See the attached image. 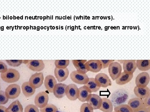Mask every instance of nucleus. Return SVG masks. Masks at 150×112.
<instances>
[{"label":"nucleus","instance_id":"nucleus-1","mask_svg":"<svg viewBox=\"0 0 150 112\" xmlns=\"http://www.w3.org/2000/svg\"><path fill=\"white\" fill-rule=\"evenodd\" d=\"M129 94L126 90L120 89L112 93L110 100L113 106L115 107L125 104L129 99Z\"/></svg>","mask_w":150,"mask_h":112},{"label":"nucleus","instance_id":"nucleus-2","mask_svg":"<svg viewBox=\"0 0 150 112\" xmlns=\"http://www.w3.org/2000/svg\"><path fill=\"white\" fill-rule=\"evenodd\" d=\"M20 74L16 69H8L4 73H1V78L4 82L7 83H14L18 81L20 78Z\"/></svg>","mask_w":150,"mask_h":112},{"label":"nucleus","instance_id":"nucleus-3","mask_svg":"<svg viewBox=\"0 0 150 112\" xmlns=\"http://www.w3.org/2000/svg\"><path fill=\"white\" fill-rule=\"evenodd\" d=\"M70 78L73 82L81 85H85L89 80V78L86 74L81 73L76 70L71 73Z\"/></svg>","mask_w":150,"mask_h":112},{"label":"nucleus","instance_id":"nucleus-4","mask_svg":"<svg viewBox=\"0 0 150 112\" xmlns=\"http://www.w3.org/2000/svg\"><path fill=\"white\" fill-rule=\"evenodd\" d=\"M5 92L6 96L9 99H15L20 95L21 88L18 84L13 83L6 88Z\"/></svg>","mask_w":150,"mask_h":112},{"label":"nucleus","instance_id":"nucleus-5","mask_svg":"<svg viewBox=\"0 0 150 112\" xmlns=\"http://www.w3.org/2000/svg\"><path fill=\"white\" fill-rule=\"evenodd\" d=\"M109 75L112 80H115L121 75L122 73V66L118 62L111 63L108 67Z\"/></svg>","mask_w":150,"mask_h":112},{"label":"nucleus","instance_id":"nucleus-6","mask_svg":"<svg viewBox=\"0 0 150 112\" xmlns=\"http://www.w3.org/2000/svg\"><path fill=\"white\" fill-rule=\"evenodd\" d=\"M49 97L48 93L45 91L39 92L35 96L34 103L38 108H42L48 104Z\"/></svg>","mask_w":150,"mask_h":112},{"label":"nucleus","instance_id":"nucleus-7","mask_svg":"<svg viewBox=\"0 0 150 112\" xmlns=\"http://www.w3.org/2000/svg\"><path fill=\"white\" fill-rule=\"evenodd\" d=\"M44 79L43 72H36L30 76L28 81L31 86L36 89L43 85Z\"/></svg>","mask_w":150,"mask_h":112},{"label":"nucleus","instance_id":"nucleus-8","mask_svg":"<svg viewBox=\"0 0 150 112\" xmlns=\"http://www.w3.org/2000/svg\"><path fill=\"white\" fill-rule=\"evenodd\" d=\"M96 81L100 87L107 88L112 85V82L110 78L105 74L100 73L96 76Z\"/></svg>","mask_w":150,"mask_h":112},{"label":"nucleus","instance_id":"nucleus-9","mask_svg":"<svg viewBox=\"0 0 150 112\" xmlns=\"http://www.w3.org/2000/svg\"><path fill=\"white\" fill-rule=\"evenodd\" d=\"M66 96L71 101H76L78 99L79 94V89L76 85L75 84H69L67 85L65 90Z\"/></svg>","mask_w":150,"mask_h":112},{"label":"nucleus","instance_id":"nucleus-10","mask_svg":"<svg viewBox=\"0 0 150 112\" xmlns=\"http://www.w3.org/2000/svg\"><path fill=\"white\" fill-rule=\"evenodd\" d=\"M25 65L29 69L36 72L43 70L45 66L43 60H28Z\"/></svg>","mask_w":150,"mask_h":112},{"label":"nucleus","instance_id":"nucleus-11","mask_svg":"<svg viewBox=\"0 0 150 112\" xmlns=\"http://www.w3.org/2000/svg\"><path fill=\"white\" fill-rule=\"evenodd\" d=\"M149 74L147 72H143L138 74L136 78V84L137 87H145L149 83Z\"/></svg>","mask_w":150,"mask_h":112},{"label":"nucleus","instance_id":"nucleus-12","mask_svg":"<svg viewBox=\"0 0 150 112\" xmlns=\"http://www.w3.org/2000/svg\"><path fill=\"white\" fill-rule=\"evenodd\" d=\"M87 69L91 72H99L102 69V65L100 60H89L85 64Z\"/></svg>","mask_w":150,"mask_h":112},{"label":"nucleus","instance_id":"nucleus-13","mask_svg":"<svg viewBox=\"0 0 150 112\" xmlns=\"http://www.w3.org/2000/svg\"><path fill=\"white\" fill-rule=\"evenodd\" d=\"M93 110L99 109L102 104V99L99 95L96 94H91L86 101Z\"/></svg>","mask_w":150,"mask_h":112},{"label":"nucleus","instance_id":"nucleus-14","mask_svg":"<svg viewBox=\"0 0 150 112\" xmlns=\"http://www.w3.org/2000/svg\"><path fill=\"white\" fill-rule=\"evenodd\" d=\"M54 75L59 82H62L68 78L69 71L68 68L59 69L56 67L54 69Z\"/></svg>","mask_w":150,"mask_h":112},{"label":"nucleus","instance_id":"nucleus-15","mask_svg":"<svg viewBox=\"0 0 150 112\" xmlns=\"http://www.w3.org/2000/svg\"><path fill=\"white\" fill-rule=\"evenodd\" d=\"M44 83L46 90L50 93H53L54 87L57 83L55 77L51 75H48L45 78Z\"/></svg>","mask_w":150,"mask_h":112},{"label":"nucleus","instance_id":"nucleus-16","mask_svg":"<svg viewBox=\"0 0 150 112\" xmlns=\"http://www.w3.org/2000/svg\"><path fill=\"white\" fill-rule=\"evenodd\" d=\"M134 76V74L123 71L121 75L115 80V83L118 85H122L129 83Z\"/></svg>","mask_w":150,"mask_h":112},{"label":"nucleus","instance_id":"nucleus-17","mask_svg":"<svg viewBox=\"0 0 150 112\" xmlns=\"http://www.w3.org/2000/svg\"><path fill=\"white\" fill-rule=\"evenodd\" d=\"M136 60H124L123 69L124 72L134 74L137 69Z\"/></svg>","mask_w":150,"mask_h":112},{"label":"nucleus","instance_id":"nucleus-18","mask_svg":"<svg viewBox=\"0 0 150 112\" xmlns=\"http://www.w3.org/2000/svg\"><path fill=\"white\" fill-rule=\"evenodd\" d=\"M67 85L63 83H57L54 87L53 93L54 96L58 99H62L66 95L65 90Z\"/></svg>","mask_w":150,"mask_h":112},{"label":"nucleus","instance_id":"nucleus-19","mask_svg":"<svg viewBox=\"0 0 150 112\" xmlns=\"http://www.w3.org/2000/svg\"><path fill=\"white\" fill-rule=\"evenodd\" d=\"M79 94L78 99L81 102H86L90 95L91 94V91L85 85L79 88Z\"/></svg>","mask_w":150,"mask_h":112},{"label":"nucleus","instance_id":"nucleus-20","mask_svg":"<svg viewBox=\"0 0 150 112\" xmlns=\"http://www.w3.org/2000/svg\"><path fill=\"white\" fill-rule=\"evenodd\" d=\"M134 93L138 98L144 99L150 95V89L147 86L139 87L136 86L134 88Z\"/></svg>","mask_w":150,"mask_h":112},{"label":"nucleus","instance_id":"nucleus-21","mask_svg":"<svg viewBox=\"0 0 150 112\" xmlns=\"http://www.w3.org/2000/svg\"><path fill=\"white\" fill-rule=\"evenodd\" d=\"M128 105L131 107L133 112L144 107L143 103V99L138 97L130 99L128 102Z\"/></svg>","mask_w":150,"mask_h":112},{"label":"nucleus","instance_id":"nucleus-22","mask_svg":"<svg viewBox=\"0 0 150 112\" xmlns=\"http://www.w3.org/2000/svg\"><path fill=\"white\" fill-rule=\"evenodd\" d=\"M72 62L78 72L82 74H86L88 72L85 64L87 62L86 60H72Z\"/></svg>","mask_w":150,"mask_h":112},{"label":"nucleus","instance_id":"nucleus-23","mask_svg":"<svg viewBox=\"0 0 150 112\" xmlns=\"http://www.w3.org/2000/svg\"><path fill=\"white\" fill-rule=\"evenodd\" d=\"M21 89L23 95L26 97L32 96L35 93L36 89L30 85L29 81L23 82L22 85Z\"/></svg>","mask_w":150,"mask_h":112},{"label":"nucleus","instance_id":"nucleus-24","mask_svg":"<svg viewBox=\"0 0 150 112\" xmlns=\"http://www.w3.org/2000/svg\"><path fill=\"white\" fill-rule=\"evenodd\" d=\"M22 105L18 100L13 102L6 109V112H23Z\"/></svg>","mask_w":150,"mask_h":112},{"label":"nucleus","instance_id":"nucleus-25","mask_svg":"<svg viewBox=\"0 0 150 112\" xmlns=\"http://www.w3.org/2000/svg\"><path fill=\"white\" fill-rule=\"evenodd\" d=\"M103 112H113V106L110 99L106 98L102 99V104L99 109Z\"/></svg>","mask_w":150,"mask_h":112},{"label":"nucleus","instance_id":"nucleus-26","mask_svg":"<svg viewBox=\"0 0 150 112\" xmlns=\"http://www.w3.org/2000/svg\"><path fill=\"white\" fill-rule=\"evenodd\" d=\"M137 68L142 71H147L150 69V60H137L136 62Z\"/></svg>","mask_w":150,"mask_h":112},{"label":"nucleus","instance_id":"nucleus-27","mask_svg":"<svg viewBox=\"0 0 150 112\" xmlns=\"http://www.w3.org/2000/svg\"><path fill=\"white\" fill-rule=\"evenodd\" d=\"M84 85L88 87L92 93L97 92L100 88V87L98 85L95 78H89L88 82Z\"/></svg>","mask_w":150,"mask_h":112},{"label":"nucleus","instance_id":"nucleus-28","mask_svg":"<svg viewBox=\"0 0 150 112\" xmlns=\"http://www.w3.org/2000/svg\"><path fill=\"white\" fill-rule=\"evenodd\" d=\"M114 110L115 112H134L131 107L126 104L116 106L114 108Z\"/></svg>","mask_w":150,"mask_h":112},{"label":"nucleus","instance_id":"nucleus-29","mask_svg":"<svg viewBox=\"0 0 150 112\" xmlns=\"http://www.w3.org/2000/svg\"><path fill=\"white\" fill-rule=\"evenodd\" d=\"M69 64V60H56L55 62L56 67L59 69L67 68Z\"/></svg>","mask_w":150,"mask_h":112},{"label":"nucleus","instance_id":"nucleus-30","mask_svg":"<svg viewBox=\"0 0 150 112\" xmlns=\"http://www.w3.org/2000/svg\"><path fill=\"white\" fill-rule=\"evenodd\" d=\"M40 112H59L58 108L52 104H48L44 108H40Z\"/></svg>","mask_w":150,"mask_h":112},{"label":"nucleus","instance_id":"nucleus-31","mask_svg":"<svg viewBox=\"0 0 150 112\" xmlns=\"http://www.w3.org/2000/svg\"><path fill=\"white\" fill-rule=\"evenodd\" d=\"M7 63L11 66L18 67L23 63V60H6Z\"/></svg>","mask_w":150,"mask_h":112},{"label":"nucleus","instance_id":"nucleus-32","mask_svg":"<svg viewBox=\"0 0 150 112\" xmlns=\"http://www.w3.org/2000/svg\"><path fill=\"white\" fill-rule=\"evenodd\" d=\"M91 106L88 103L82 104L80 108V112H94Z\"/></svg>","mask_w":150,"mask_h":112},{"label":"nucleus","instance_id":"nucleus-33","mask_svg":"<svg viewBox=\"0 0 150 112\" xmlns=\"http://www.w3.org/2000/svg\"><path fill=\"white\" fill-rule=\"evenodd\" d=\"M24 112H40V110L35 105L29 104L27 105L24 109Z\"/></svg>","mask_w":150,"mask_h":112},{"label":"nucleus","instance_id":"nucleus-34","mask_svg":"<svg viewBox=\"0 0 150 112\" xmlns=\"http://www.w3.org/2000/svg\"><path fill=\"white\" fill-rule=\"evenodd\" d=\"M9 99L6 96L5 92L4 91H0V101L1 105H5L8 102Z\"/></svg>","mask_w":150,"mask_h":112},{"label":"nucleus","instance_id":"nucleus-35","mask_svg":"<svg viewBox=\"0 0 150 112\" xmlns=\"http://www.w3.org/2000/svg\"><path fill=\"white\" fill-rule=\"evenodd\" d=\"M102 65V69L107 68L109 65L114 62V60H100Z\"/></svg>","mask_w":150,"mask_h":112},{"label":"nucleus","instance_id":"nucleus-36","mask_svg":"<svg viewBox=\"0 0 150 112\" xmlns=\"http://www.w3.org/2000/svg\"><path fill=\"white\" fill-rule=\"evenodd\" d=\"M8 69L7 66L2 61L0 63V73H4L6 72Z\"/></svg>","mask_w":150,"mask_h":112},{"label":"nucleus","instance_id":"nucleus-37","mask_svg":"<svg viewBox=\"0 0 150 112\" xmlns=\"http://www.w3.org/2000/svg\"><path fill=\"white\" fill-rule=\"evenodd\" d=\"M144 107L149 108L150 107V95L143 99Z\"/></svg>","mask_w":150,"mask_h":112},{"label":"nucleus","instance_id":"nucleus-38","mask_svg":"<svg viewBox=\"0 0 150 112\" xmlns=\"http://www.w3.org/2000/svg\"><path fill=\"white\" fill-rule=\"evenodd\" d=\"M134 112H150V107L149 108L143 107Z\"/></svg>","mask_w":150,"mask_h":112},{"label":"nucleus","instance_id":"nucleus-39","mask_svg":"<svg viewBox=\"0 0 150 112\" xmlns=\"http://www.w3.org/2000/svg\"><path fill=\"white\" fill-rule=\"evenodd\" d=\"M6 107L1 105L0 106V112H6Z\"/></svg>","mask_w":150,"mask_h":112},{"label":"nucleus","instance_id":"nucleus-40","mask_svg":"<svg viewBox=\"0 0 150 112\" xmlns=\"http://www.w3.org/2000/svg\"><path fill=\"white\" fill-rule=\"evenodd\" d=\"M1 101H0V106H1Z\"/></svg>","mask_w":150,"mask_h":112},{"label":"nucleus","instance_id":"nucleus-41","mask_svg":"<svg viewBox=\"0 0 150 112\" xmlns=\"http://www.w3.org/2000/svg\"><path fill=\"white\" fill-rule=\"evenodd\" d=\"M0 78H1V73H0Z\"/></svg>","mask_w":150,"mask_h":112},{"label":"nucleus","instance_id":"nucleus-42","mask_svg":"<svg viewBox=\"0 0 150 112\" xmlns=\"http://www.w3.org/2000/svg\"><path fill=\"white\" fill-rule=\"evenodd\" d=\"M1 61L0 60V63H1Z\"/></svg>","mask_w":150,"mask_h":112},{"label":"nucleus","instance_id":"nucleus-43","mask_svg":"<svg viewBox=\"0 0 150 112\" xmlns=\"http://www.w3.org/2000/svg\"><path fill=\"white\" fill-rule=\"evenodd\" d=\"M0 88H1V85H0Z\"/></svg>","mask_w":150,"mask_h":112},{"label":"nucleus","instance_id":"nucleus-44","mask_svg":"<svg viewBox=\"0 0 150 112\" xmlns=\"http://www.w3.org/2000/svg\"><path fill=\"white\" fill-rule=\"evenodd\" d=\"M115 112V111H114V112Z\"/></svg>","mask_w":150,"mask_h":112}]
</instances>
